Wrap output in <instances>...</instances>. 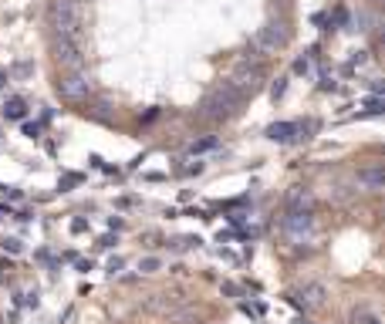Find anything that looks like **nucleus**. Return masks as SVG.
<instances>
[{
  "mask_svg": "<svg viewBox=\"0 0 385 324\" xmlns=\"http://www.w3.org/2000/svg\"><path fill=\"white\" fill-rule=\"evenodd\" d=\"M355 324H378V317L375 314H358V317H355Z\"/></svg>",
  "mask_w": 385,
  "mask_h": 324,
  "instance_id": "obj_21",
  "label": "nucleus"
},
{
  "mask_svg": "<svg viewBox=\"0 0 385 324\" xmlns=\"http://www.w3.org/2000/svg\"><path fill=\"white\" fill-rule=\"evenodd\" d=\"M358 183H361V186H369V189H382L385 172L378 169V166H372V169H361V172H358Z\"/></svg>",
  "mask_w": 385,
  "mask_h": 324,
  "instance_id": "obj_11",
  "label": "nucleus"
},
{
  "mask_svg": "<svg viewBox=\"0 0 385 324\" xmlns=\"http://www.w3.org/2000/svg\"><path fill=\"white\" fill-rule=\"evenodd\" d=\"M230 85L237 91H240V95H254L257 91V85H260V68H247V65H240L237 68V71H233V78H230Z\"/></svg>",
  "mask_w": 385,
  "mask_h": 324,
  "instance_id": "obj_7",
  "label": "nucleus"
},
{
  "mask_svg": "<svg viewBox=\"0 0 385 324\" xmlns=\"http://www.w3.org/2000/svg\"><path fill=\"white\" fill-rule=\"evenodd\" d=\"M54 51H57V65L61 68L81 71V44H78V37H57Z\"/></svg>",
  "mask_w": 385,
  "mask_h": 324,
  "instance_id": "obj_6",
  "label": "nucleus"
},
{
  "mask_svg": "<svg viewBox=\"0 0 385 324\" xmlns=\"http://www.w3.org/2000/svg\"><path fill=\"white\" fill-rule=\"evenodd\" d=\"M284 91H287V81H284V78H277V81H274V88H271V98L277 102V98H284Z\"/></svg>",
  "mask_w": 385,
  "mask_h": 324,
  "instance_id": "obj_16",
  "label": "nucleus"
},
{
  "mask_svg": "<svg viewBox=\"0 0 385 324\" xmlns=\"http://www.w3.org/2000/svg\"><path fill=\"white\" fill-rule=\"evenodd\" d=\"M51 27H54L57 37H78V27H81L78 0H54L51 4Z\"/></svg>",
  "mask_w": 385,
  "mask_h": 324,
  "instance_id": "obj_1",
  "label": "nucleus"
},
{
  "mask_svg": "<svg viewBox=\"0 0 385 324\" xmlns=\"http://www.w3.org/2000/svg\"><path fill=\"white\" fill-rule=\"evenodd\" d=\"M24 135H27V138H37V135H41V125H37V121H27V125H24Z\"/></svg>",
  "mask_w": 385,
  "mask_h": 324,
  "instance_id": "obj_19",
  "label": "nucleus"
},
{
  "mask_svg": "<svg viewBox=\"0 0 385 324\" xmlns=\"http://www.w3.org/2000/svg\"><path fill=\"white\" fill-rule=\"evenodd\" d=\"M314 206V196L307 186H291L287 189V210H311Z\"/></svg>",
  "mask_w": 385,
  "mask_h": 324,
  "instance_id": "obj_9",
  "label": "nucleus"
},
{
  "mask_svg": "<svg viewBox=\"0 0 385 324\" xmlns=\"http://www.w3.org/2000/svg\"><path fill=\"white\" fill-rule=\"evenodd\" d=\"M27 115V105L21 102V98H10V102H4V118H24Z\"/></svg>",
  "mask_w": 385,
  "mask_h": 324,
  "instance_id": "obj_12",
  "label": "nucleus"
},
{
  "mask_svg": "<svg viewBox=\"0 0 385 324\" xmlns=\"http://www.w3.org/2000/svg\"><path fill=\"white\" fill-rule=\"evenodd\" d=\"M240 98H243V95L233 88L230 81H226L223 88H217L213 95L206 98V102H203V115H209V118H226L233 108L240 105Z\"/></svg>",
  "mask_w": 385,
  "mask_h": 324,
  "instance_id": "obj_2",
  "label": "nucleus"
},
{
  "mask_svg": "<svg viewBox=\"0 0 385 324\" xmlns=\"http://www.w3.org/2000/svg\"><path fill=\"white\" fill-rule=\"evenodd\" d=\"M294 132H301L297 121H274L271 129H267V138H274V142H291V138H297Z\"/></svg>",
  "mask_w": 385,
  "mask_h": 324,
  "instance_id": "obj_10",
  "label": "nucleus"
},
{
  "mask_svg": "<svg viewBox=\"0 0 385 324\" xmlns=\"http://www.w3.org/2000/svg\"><path fill=\"white\" fill-rule=\"evenodd\" d=\"M78 183H81V172H68V176L61 179V193H68V189L78 186Z\"/></svg>",
  "mask_w": 385,
  "mask_h": 324,
  "instance_id": "obj_14",
  "label": "nucleus"
},
{
  "mask_svg": "<svg viewBox=\"0 0 385 324\" xmlns=\"http://www.w3.org/2000/svg\"><path fill=\"white\" fill-rule=\"evenodd\" d=\"M284 40H287V34L277 31V24H267L250 37V48H254L260 57H267V54H277V48H284Z\"/></svg>",
  "mask_w": 385,
  "mask_h": 324,
  "instance_id": "obj_3",
  "label": "nucleus"
},
{
  "mask_svg": "<svg viewBox=\"0 0 385 324\" xmlns=\"http://www.w3.org/2000/svg\"><path fill=\"white\" fill-rule=\"evenodd\" d=\"M324 284H304V287H301V291H297V304H304V308H321V304H324Z\"/></svg>",
  "mask_w": 385,
  "mask_h": 324,
  "instance_id": "obj_8",
  "label": "nucleus"
},
{
  "mask_svg": "<svg viewBox=\"0 0 385 324\" xmlns=\"http://www.w3.org/2000/svg\"><path fill=\"white\" fill-rule=\"evenodd\" d=\"M209 149H217V138H200V142H192L189 152H192V155H200V152H209Z\"/></svg>",
  "mask_w": 385,
  "mask_h": 324,
  "instance_id": "obj_13",
  "label": "nucleus"
},
{
  "mask_svg": "<svg viewBox=\"0 0 385 324\" xmlns=\"http://www.w3.org/2000/svg\"><path fill=\"white\" fill-rule=\"evenodd\" d=\"M85 230H88L85 219H71V233H85Z\"/></svg>",
  "mask_w": 385,
  "mask_h": 324,
  "instance_id": "obj_22",
  "label": "nucleus"
},
{
  "mask_svg": "<svg viewBox=\"0 0 385 324\" xmlns=\"http://www.w3.org/2000/svg\"><path fill=\"white\" fill-rule=\"evenodd\" d=\"M4 250L7 253H21L24 247H21V240H4Z\"/></svg>",
  "mask_w": 385,
  "mask_h": 324,
  "instance_id": "obj_20",
  "label": "nucleus"
},
{
  "mask_svg": "<svg viewBox=\"0 0 385 324\" xmlns=\"http://www.w3.org/2000/svg\"><path fill=\"white\" fill-rule=\"evenodd\" d=\"M139 270H142V274H156V270H159V260H156V257H145L142 264H139Z\"/></svg>",
  "mask_w": 385,
  "mask_h": 324,
  "instance_id": "obj_15",
  "label": "nucleus"
},
{
  "mask_svg": "<svg viewBox=\"0 0 385 324\" xmlns=\"http://www.w3.org/2000/svg\"><path fill=\"white\" fill-rule=\"evenodd\" d=\"M57 91H61L68 102H81L85 95H91V81L81 71H71V74H64V78L57 81Z\"/></svg>",
  "mask_w": 385,
  "mask_h": 324,
  "instance_id": "obj_5",
  "label": "nucleus"
},
{
  "mask_svg": "<svg viewBox=\"0 0 385 324\" xmlns=\"http://www.w3.org/2000/svg\"><path fill=\"white\" fill-rule=\"evenodd\" d=\"M311 71V61H307V57H297L294 61V74H307Z\"/></svg>",
  "mask_w": 385,
  "mask_h": 324,
  "instance_id": "obj_18",
  "label": "nucleus"
},
{
  "mask_svg": "<svg viewBox=\"0 0 385 324\" xmlns=\"http://www.w3.org/2000/svg\"><path fill=\"white\" fill-rule=\"evenodd\" d=\"M314 230V219H311V210H287V216H284V233L291 236V240H307Z\"/></svg>",
  "mask_w": 385,
  "mask_h": 324,
  "instance_id": "obj_4",
  "label": "nucleus"
},
{
  "mask_svg": "<svg viewBox=\"0 0 385 324\" xmlns=\"http://www.w3.org/2000/svg\"><path fill=\"white\" fill-rule=\"evenodd\" d=\"M365 115H382V102H378V98H369V102H365Z\"/></svg>",
  "mask_w": 385,
  "mask_h": 324,
  "instance_id": "obj_17",
  "label": "nucleus"
}]
</instances>
